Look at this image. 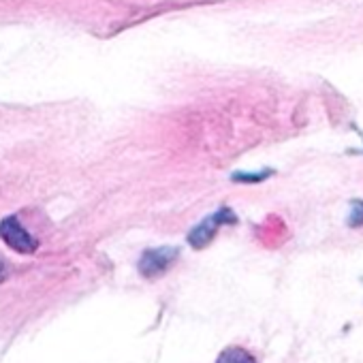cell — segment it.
<instances>
[{
	"label": "cell",
	"instance_id": "cell-6",
	"mask_svg": "<svg viewBox=\"0 0 363 363\" xmlns=\"http://www.w3.org/2000/svg\"><path fill=\"white\" fill-rule=\"evenodd\" d=\"M350 227L363 225V201H352V214H350Z\"/></svg>",
	"mask_w": 363,
	"mask_h": 363
},
{
	"label": "cell",
	"instance_id": "cell-2",
	"mask_svg": "<svg viewBox=\"0 0 363 363\" xmlns=\"http://www.w3.org/2000/svg\"><path fill=\"white\" fill-rule=\"evenodd\" d=\"M177 259V248H152V250H145L139 259V272L145 276V278H158L162 276Z\"/></svg>",
	"mask_w": 363,
	"mask_h": 363
},
{
	"label": "cell",
	"instance_id": "cell-3",
	"mask_svg": "<svg viewBox=\"0 0 363 363\" xmlns=\"http://www.w3.org/2000/svg\"><path fill=\"white\" fill-rule=\"evenodd\" d=\"M225 223H235V216H233V212H231L229 208H223L218 214H214V216L206 218L201 225H197V227L189 233L191 246L197 248V250L206 248V246L214 240V235H216V231L220 229V225H225Z\"/></svg>",
	"mask_w": 363,
	"mask_h": 363
},
{
	"label": "cell",
	"instance_id": "cell-5",
	"mask_svg": "<svg viewBox=\"0 0 363 363\" xmlns=\"http://www.w3.org/2000/svg\"><path fill=\"white\" fill-rule=\"evenodd\" d=\"M272 175V171L267 169V171H263V173H235L233 175V182H263L265 177H269Z\"/></svg>",
	"mask_w": 363,
	"mask_h": 363
},
{
	"label": "cell",
	"instance_id": "cell-1",
	"mask_svg": "<svg viewBox=\"0 0 363 363\" xmlns=\"http://www.w3.org/2000/svg\"><path fill=\"white\" fill-rule=\"evenodd\" d=\"M0 238L5 240V244L9 248H13L20 255H33L37 250V240L20 225V220L16 216H9L0 223Z\"/></svg>",
	"mask_w": 363,
	"mask_h": 363
},
{
	"label": "cell",
	"instance_id": "cell-7",
	"mask_svg": "<svg viewBox=\"0 0 363 363\" xmlns=\"http://www.w3.org/2000/svg\"><path fill=\"white\" fill-rule=\"evenodd\" d=\"M7 278V267H5V263L0 261V282H3Z\"/></svg>",
	"mask_w": 363,
	"mask_h": 363
},
{
	"label": "cell",
	"instance_id": "cell-4",
	"mask_svg": "<svg viewBox=\"0 0 363 363\" xmlns=\"http://www.w3.org/2000/svg\"><path fill=\"white\" fill-rule=\"evenodd\" d=\"M216 363H257V359L240 346H229L218 354Z\"/></svg>",
	"mask_w": 363,
	"mask_h": 363
}]
</instances>
